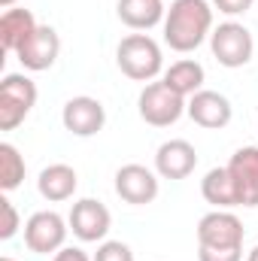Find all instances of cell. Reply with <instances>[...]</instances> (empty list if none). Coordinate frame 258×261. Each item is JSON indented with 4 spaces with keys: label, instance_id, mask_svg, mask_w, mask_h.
<instances>
[{
    "label": "cell",
    "instance_id": "cell-27",
    "mask_svg": "<svg viewBox=\"0 0 258 261\" xmlns=\"http://www.w3.org/2000/svg\"><path fill=\"white\" fill-rule=\"evenodd\" d=\"M246 261H258V246L252 249V252H249V258H246Z\"/></svg>",
    "mask_w": 258,
    "mask_h": 261
},
{
    "label": "cell",
    "instance_id": "cell-2",
    "mask_svg": "<svg viewBox=\"0 0 258 261\" xmlns=\"http://www.w3.org/2000/svg\"><path fill=\"white\" fill-rule=\"evenodd\" d=\"M116 61H119V70L134 79V82H149L161 73L164 67V58H161V46L146 37V34H131L119 43L116 49Z\"/></svg>",
    "mask_w": 258,
    "mask_h": 261
},
{
    "label": "cell",
    "instance_id": "cell-1",
    "mask_svg": "<svg viewBox=\"0 0 258 261\" xmlns=\"http://www.w3.org/2000/svg\"><path fill=\"white\" fill-rule=\"evenodd\" d=\"M213 34V6L207 0H173L164 15V43L173 52H194Z\"/></svg>",
    "mask_w": 258,
    "mask_h": 261
},
{
    "label": "cell",
    "instance_id": "cell-8",
    "mask_svg": "<svg viewBox=\"0 0 258 261\" xmlns=\"http://www.w3.org/2000/svg\"><path fill=\"white\" fill-rule=\"evenodd\" d=\"M67 222H70V231H73L82 243H97V240H104V237L110 234L113 216H110V210H107L100 200L82 197V200L73 203Z\"/></svg>",
    "mask_w": 258,
    "mask_h": 261
},
{
    "label": "cell",
    "instance_id": "cell-23",
    "mask_svg": "<svg viewBox=\"0 0 258 261\" xmlns=\"http://www.w3.org/2000/svg\"><path fill=\"white\" fill-rule=\"evenodd\" d=\"M200 261H243V249H213V246H200L197 249Z\"/></svg>",
    "mask_w": 258,
    "mask_h": 261
},
{
    "label": "cell",
    "instance_id": "cell-16",
    "mask_svg": "<svg viewBox=\"0 0 258 261\" xmlns=\"http://www.w3.org/2000/svg\"><path fill=\"white\" fill-rule=\"evenodd\" d=\"M37 28L40 24H37L31 9H6L0 15V46H3V52H18Z\"/></svg>",
    "mask_w": 258,
    "mask_h": 261
},
{
    "label": "cell",
    "instance_id": "cell-25",
    "mask_svg": "<svg viewBox=\"0 0 258 261\" xmlns=\"http://www.w3.org/2000/svg\"><path fill=\"white\" fill-rule=\"evenodd\" d=\"M52 261H94V258H88V255H85L82 249H76V246H64V249L55 252Z\"/></svg>",
    "mask_w": 258,
    "mask_h": 261
},
{
    "label": "cell",
    "instance_id": "cell-15",
    "mask_svg": "<svg viewBox=\"0 0 258 261\" xmlns=\"http://www.w3.org/2000/svg\"><path fill=\"white\" fill-rule=\"evenodd\" d=\"M200 195H203L207 203H213L216 210L240 206V192H237V182H234V176H231L228 167H213L200 179Z\"/></svg>",
    "mask_w": 258,
    "mask_h": 261
},
{
    "label": "cell",
    "instance_id": "cell-26",
    "mask_svg": "<svg viewBox=\"0 0 258 261\" xmlns=\"http://www.w3.org/2000/svg\"><path fill=\"white\" fill-rule=\"evenodd\" d=\"M15 3H18V0H0V6H3V9H12Z\"/></svg>",
    "mask_w": 258,
    "mask_h": 261
},
{
    "label": "cell",
    "instance_id": "cell-4",
    "mask_svg": "<svg viewBox=\"0 0 258 261\" xmlns=\"http://www.w3.org/2000/svg\"><path fill=\"white\" fill-rule=\"evenodd\" d=\"M140 119L152 128H167L173 122H179V116L186 113V97L176 94L173 88H167V82H149L143 91H140Z\"/></svg>",
    "mask_w": 258,
    "mask_h": 261
},
{
    "label": "cell",
    "instance_id": "cell-17",
    "mask_svg": "<svg viewBox=\"0 0 258 261\" xmlns=\"http://www.w3.org/2000/svg\"><path fill=\"white\" fill-rule=\"evenodd\" d=\"M76 186H79V179H76V170H73L70 164H49V167L40 173V179H37L40 195L46 197V200H52V203L73 197Z\"/></svg>",
    "mask_w": 258,
    "mask_h": 261
},
{
    "label": "cell",
    "instance_id": "cell-13",
    "mask_svg": "<svg viewBox=\"0 0 258 261\" xmlns=\"http://www.w3.org/2000/svg\"><path fill=\"white\" fill-rule=\"evenodd\" d=\"M197 167V152L189 140H167L155 152V170L164 179H186Z\"/></svg>",
    "mask_w": 258,
    "mask_h": 261
},
{
    "label": "cell",
    "instance_id": "cell-22",
    "mask_svg": "<svg viewBox=\"0 0 258 261\" xmlns=\"http://www.w3.org/2000/svg\"><path fill=\"white\" fill-rule=\"evenodd\" d=\"M0 213H3V225H0V240H12L18 231V213L12 206L9 197H0Z\"/></svg>",
    "mask_w": 258,
    "mask_h": 261
},
{
    "label": "cell",
    "instance_id": "cell-18",
    "mask_svg": "<svg viewBox=\"0 0 258 261\" xmlns=\"http://www.w3.org/2000/svg\"><path fill=\"white\" fill-rule=\"evenodd\" d=\"M119 18L134 31H149L164 18L161 0H119Z\"/></svg>",
    "mask_w": 258,
    "mask_h": 261
},
{
    "label": "cell",
    "instance_id": "cell-3",
    "mask_svg": "<svg viewBox=\"0 0 258 261\" xmlns=\"http://www.w3.org/2000/svg\"><path fill=\"white\" fill-rule=\"evenodd\" d=\"M37 103V85L24 73H6L0 82V130H15Z\"/></svg>",
    "mask_w": 258,
    "mask_h": 261
},
{
    "label": "cell",
    "instance_id": "cell-6",
    "mask_svg": "<svg viewBox=\"0 0 258 261\" xmlns=\"http://www.w3.org/2000/svg\"><path fill=\"white\" fill-rule=\"evenodd\" d=\"M67 225L58 213L52 210H40L28 219L24 225V246L37 255H49V252H58L64 249V240H67Z\"/></svg>",
    "mask_w": 258,
    "mask_h": 261
},
{
    "label": "cell",
    "instance_id": "cell-20",
    "mask_svg": "<svg viewBox=\"0 0 258 261\" xmlns=\"http://www.w3.org/2000/svg\"><path fill=\"white\" fill-rule=\"evenodd\" d=\"M24 179V158L12 143H0V189L12 192Z\"/></svg>",
    "mask_w": 258,
    "mask_h": 261
},
{
    "label": "cell",
    "instance_id": "cell-19",
    "mask_svg": "<svg viewBox=\"0 0 258 261\" xmlns=\"http://www.w3.org/2000/svg\"><path fill=\"white\" fill-rule=\"evenodd\" d=\"M164 82H167V88H173L176 94L192 97V94L200 91V85H203V67L197 64V61L183 58V61L170 64V70L164 73Z\"/></svg>",
    "mask_w": 258,
    "mask_h": 261
},
{
    "label": "cell",
    "instance_id": "cell-7",
    "mask_svg": "<svg viewBox=\"0 0 258 261\" xmlns=\"http://www.w3.org/2000/svg\"><path fill=\"white\" fill-rule=\"evenodd\" d=\"M197 243L213 249H243V222L228 210H213L197 222Z\"/></svg>",
    "mask_w": 258,
    "mask_h": 261
},
{
    "label": "cell",
    "instance_id": "cell-12",
    "mask_svg": "<svg viewBox=\"0 0 258 261\" xmlns=\"http://www.w3.org/2000/svg\"><path fill=\"white\" fill-rule=\"evenodd\" d=\"M186 113H189V119H192L194 125H200V128H207V130L225 128V125L231 122V116H234L231 100H228L225 94H219V91H207V88H200L197 94L189 97Z\"/></svg>",
    "mask_w": 258,
    "mask_h": 261
},
{
    "label": "cell",
    "instance_id": "cell-11",
    "mask_svg": "<svg viewBox=\"0 0 258 261\" xmlns=\"http://www.w3.org/2000/svg\"><path fill=\"white\" fill-rule=\"evenodd\" d=\"M116 195L134 206L152 203L158 197V176L143 164H125L116 173Z\"/></svg>",
    "mask_w": 258,
    "mask_h": 261
},
{
    "label": "cell",
    "instance_id": "cell-28",
    "mask_svg": "<svg viewBox=\"0 0 258 261\" xmlns=\"http://www.w3.org/2000/svg\"><path fill=\"white\" fill-rule=\"evenodd\" d=\"M0 261H15V258H0Z\"/></svg>",
    "mask_w": 258,
    "mask_h": 261
},
{
    "label": "cell",
    "instance_id": "cell-10",
    "mask_svg": "<svg viewBox=\"0 0 258 261\" xmlns=\"http://www.w3.org/2000/svg\"><path fill=\"white\" fill-rule=\"evenodd\" d=\"M15 55H18V61H21L24 70H34V73L49 70V67L58 61V55H61V37H58L55 28L40 24Z\"/></svg>",
    "mask_w": 258,
    "mask_h": 261
},
{
    "label": "cell",
    "instance_id": "cell-5",
    "mask_svg": "<svg viewBox=\"0 0 258 261\" xmlns=\"http://www.w3.org/2000/svg\"><path fill=\"white\" fill-rule=\"evenodd\" d=\"M210 49H213V58L222 67L237 70V67H246L252 61L255 43H252L249 28H243L240 21H225L210 34Z\"/></svg>",
    "mask_w": 258,
    "mask_h": 261
},
{
    "label": "cell",
    "instance_id": "cell-14",
    "mask_svg": "<svg viewBox=\"0 0 258 261\" xmlns=\"http://www.w3.org/2000/svg\"><path fill=\"white\" fill-rule=\"evenodd\" d=\"M228 170L237 182L240 206H258V146H243L231 155Z\"/></svg>",
    "mask_w": 258,
    "mask_h": 261
},
{
    "label": "cell",
    "instance_id": "cell-24",
    "mask_svg": "<svg viewBox=\"0 0 258 261\" xmlns=\"http://www.w3.org/2000/svg\"><path fill=\"white\" fill-rule=\"evenodd\" d=\"M252 3H255V0H213V6H216L219 12H225V15H240V12H246Z\"/></svg>",
    "mask_w": 258,
    "mask_h": 261
},
{
    "label": "cell",
    "instance_id": "cell-9",
    "mask_svg": "<svg viewBox=\"0 0 258 261\" xmlns=\"http://www.w3.org/2000/svg\"><path fill=\"white\" fill-rule=\"evenodd\" d=\"M61 122L73 137H94L97 130H104L107 125V110L97 97H88V94H79V97H70L61 110Z\"/></svg>",
    "mask_w": 258,
    "mask_h": 261
},
{
    "label": "cell",
    "instance_id": "cell-21",
    "mask_svg": "<svg viewBox=\"0 0 258 261\" xmlns=\"http://www.w3.org/2000/svg\"><path fill=\"white\" fill-rule=\"evenodd\" d=\"M94 261H134V252L122 240H104L94 252Z\"/></svg>",
    "mask_w": 258,
    "mask_h": 261
}]
</instances>
